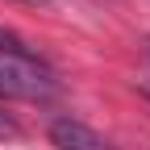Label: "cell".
<instances>
[{"label": "cell", "mask_w": 150, "mask_h": 150, "mask_svg": "<svg viewBox=\"0 0 150 150\" xmlns=\"http://www.w3.org/2000/svg\"><path fill=\"white\" fill-rule=\"evenodd\" d=\"M46 134H50V146H59V150H112L92 125L75 121V117H54Z\"/></svg>", "instance_id": "cell-2"}, {"label": "cell", "mask_w": 150, "mask_h": 150, "mask_svg": "<svg viewBox=\"0 0 150 150\" xmlns=\"http://www.w3.org/2000/svg\"><path fill=\"white\" fill-rule=\"evenodd\" d=\"M54 75L33 59V54H0V96L21 100H46L54 96Z\"/></svg>", "instance_id": "cell-1"}, {"label": "cell", "mask_w": 150, "mask_h": 150, "mask_svg": "<svg viewBox=\"0 0 150 150\" xmlns=\"http://www.w3.org/2000/svg\"><path fill=\"white\" fill-rule=\"evenodd\" d=\"M13 138H21V121L0 104V142H13Z\"/></svg>", "instance_id": "cell-3"}, {"label": "cell", "mask_w": 150, "mask_h": 150, "mask_svg": "<svg viewBox=\"0 0 150 150\" xmlns=\"http://www.w3.org/2000/svg\"><path fill=\"white\" fill-rule=\"evenodd\" d=\"M142 92H146V100H150V83H146V88H142Z\"/></svg>", "instance_id": "cell-4"}]
</instances>
